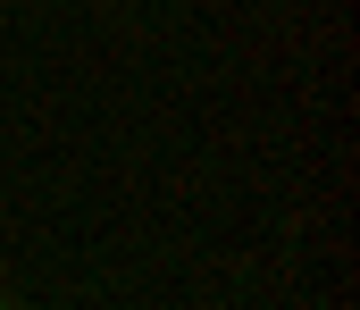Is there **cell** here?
Wrapping results in <instances>:
<instances>
[{
  "label": "cell",
  "instance_id": "obj_1",
  "mask_svg": "<svg viewBox=\"0 0 360 310\" xmlns=\"http://www.w3.org/2000/svg\"><path fill=\"white\" fill-rule=\"evenodd\" d=\"M0 310H8V302H0Z\"/></svg>",
  "mask_w": 360,
  "mask_h": 310
}]
</instances>
